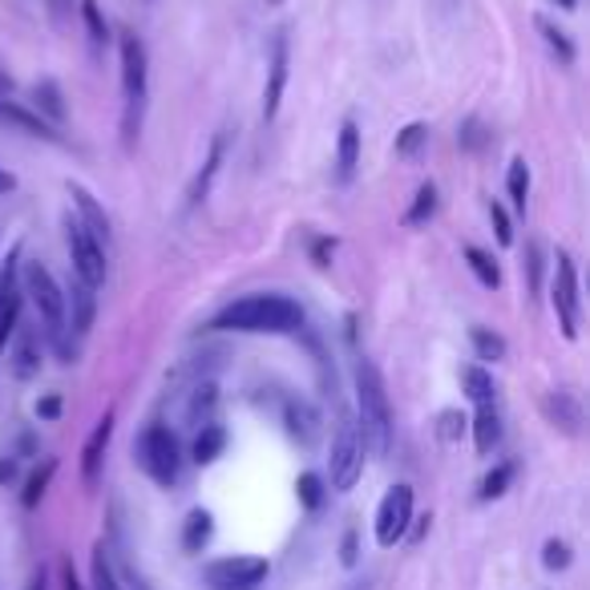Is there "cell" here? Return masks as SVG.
<instances>
[{
  "label": "cell",
  "mask_w": 590,
  "mask_h": 590,
  "mask_svg": "<svg viewBox=\"0 0 590 590\" xmlns=\"http://www.w3.org/2000/svg\"><path fill=\"white\" fill-rule=\"evenodd\" d=\"M215 332H251V335H287L304 328V308L275 292L243 295L211 320Z\"/></svg>",
  "instance_id": "obj_1"
},
{
  "label": "cell",
  "mask_w": 590,
  "mask_h": 590,
  "mask_svg": "<svg viewBox=\"0 0 590 590\" xmlns=\"http://www.w3.org/2000/svg\"><path fill=\"white\" fill-rule=\"evenodd\" d=\"M356 429L364 437V449H373V457H385L392 449L389 389L373 361H356Z\"/></svg>",
  "instance_id": "obj_2"
},
{
  "label": "cell",
  "mask_w": 590,
  "mask_h": 590,
  "mask_svg": "<svg viewBox=\"0 0 590 590\" xmlns=\"http://www.w3.org/2000/svg\"><path fill=\"white\" fill-rule=\"evenodd\" d=\"M21 295L33 299V308H37V316H40V328H45V340L54 344L61 361H69L73 349H69L66 292H61V283L40 268V263H25V268H21Z\"/></svg>",
  "instance_id": "obj_3"
},
{
  "label": "cell",
  "mask_w": 590,
  "mask_h": 590,
  "mask_svg": "<svg viewBox=\"0 0 590 590\" xmlns=\"http://www.w3.org/2000/svg\"><path fill=\"white\" fill-rule=\"evenodd\" d=\"M134 461L138 470L146 473L150 482L170 489L182 473V449H178V437L166 425H150L142 429V437L134 441Z\"/></svg>",
  "instance_id": "obj_4"
},
{
  "label": "cell",
  "mask_w": 590,
  "mask_h": 590,
  "mask_svg": "<svg viewBox=\"0 0 590 590\" xmlns=\"http://www.w3.org/2000/svg\"><path fill=\"white\" fill-rule=\"evenodd\" d=\"M328 470H332V489L335 494H349L352 485L361 482L364 473V437L356 429V421H340V429L332 437V457H328Z\"/></svg>",
  "instance_id": "obj_5"
},
{
  "label": "cell",
  "mask_w": 590,
  "mask_h": 590,
  "mask_svg": "<svg viewBox=\"0 0 590 590\" xmlns=\"http://www.w3.org/2000/svg\"><path fill=\"white\" fill-rule=\"evenodd\" d=\"M118 54H121V90H126V106H130V130H134V114H142V102H146V78H150V57L146 45L138 33H121L118 37Z\"/></svg>",
  "instance_id": "obj_6"
},
{
  "label": "cell",
  "mask_w": 590,
  "mask_h": 590,
  "mask_svg": "<svg viewBox=\"0 0 590 590\" xmlns=\"http://www.w3.org/2000/svg\"><path fill=\"white\" fill-rule=\"evenodd\" d=\"M66 243H69V263H73V275H78L81 283H90V287L97 292V287L106 283V251H102V243L81 227V219H73V215L66 219Z\"/></svg>",
  "instance_id": "obj_7"
},
{
  "label": "cell",
  "mask_w": 590,
  "mask_h": 590,
  "mask_svg": "<svg viewBox=\"0 0 590 590\" xmlns=\"http://www.w3.org/2000/svg\"><path fill=\"white\" fill-rule=\"evenodd\" d=\"M268 558H251V554H235V558H215L206 563V587L211 590H256L268 578Z\"/></svg>",
  "instance_id": "obj_8"
},
{
  "label": "cell",
  "mask_w": 590,
  "mask_h": 590,
  "mask_svg": "<svg viewBox=\"0 0 590 590\" xmlns=\"http://www.w3.org/2000/svg\"><path fill=\"white\" fill-rule=\"evenodd\" d=\"M551 304H554V316H558V328H563L566 340H578V311H582V299H578L575 263H570L566 251H558V259H554Z\"/></svg>",
  "instance_id": "obj_9"
},
{
  "label": "cell",
  "mask_w": 590,
  "mask_h": 590,
  "mask_svg": "<svg viewBox=\"0 0 590 590\" xmlns=\"http://www.w3.org/2000/svg\"><path fill=\"white\" fill-rule=\"evenodd\" d=\"M409 522H413V485H392L389 494L380 497V510H376V542L397 546L401 538H409Z\"/></svg>",
  "instance_id": "obj_10"
},
{
  "label": "cell",
  "mask_w": 590,
  "mask_h": 590,
  "mask_svg": "<svg viewBox=\"0 0 590 590\" xmlns=\"http://www.w3.org/2000/svg\"><path fill=\"white\" fill-rule=\"evenodd\" d=\"M21 251L4 259V271H0V352L9 349V340H13L16 323H21Z\"/></svg>",
  "instance_id": "obj_11"
},
{
  "label": "cell",
  "mask_w": 590,
  "mask_h": 590,
  "mask_svg": "<svg viewBox=\"0 0 590 590\" xmlns=\"http://www.w3.org/2000/svg\"><path fill=\"white\" fill-rule=\"evenodd\" d=\"M287 66H292L287 33H275V40H271V61H268V85H263V121H271L280 114L283 90H287Z\"/></svg>",
  "instance_id": "obj_12"
},
{
  "label": "cell",
  "mask_w": 590,
  "mask_h": 590,
  "mask_svg": "<svg viewBox=\"0 0 590 590\" xmlns=\"http://www.w3.org/2000/svg\"><path fill=\"white\" fill-rule=\"evenodd\" d=\"M66 292V323L73 328L78 335L90 332V323H94V311H97V295L90 283H81L78 275L69 280V287H61Z\"/></svg>",
  "instance_id": "obj_13"
},
{
  "label": "cell",
  "mask_w": 590,
  "mask_h": 590,
  "mask_svg": "<svg viewBox=\"0 0 590 590\" xmlns=\"http://www.w3.org/2000/svg\"><path fill=\"white\" fill-rule=\"evenodd\" d=\"M542 413H546V421H551L554 429H563L566 437H578V433H582V404H578L575 392H546Z\"/></svg>",
  "instance_id": "obj_14"
},
{
  "label": "cell",
  "mask_w": 590,
  "mask_h": 590,
  "mask_svg": "<svg viewBox=\"0 0 590 590\" xmlns=\"http://www.w3.org/2000/svg\"><path fill=\"white\" fill-rule=\"evenodd\" d=\"M0 126H13V130H21L28 138H40V142H61V134L40 114L16 106V102H4V97H0Z\"/></svg>",
  "instance_id": "obj_15"
},
{
  "label": "cell",
  "mask_w": 590,
  "mask_h": 590,
  "mask_svg": "<svg viewBox=\"0 0 590 590\" xmlns=\"http://www.w3.org/2000/svg\"><path fill=\"white\" fill-rule=\"evenodd\" d=\"M109 437H114V413H106L102 421H97V429L90 433V441H85V449H81V477H85V485L97 482V473H102V457H106V449H109Z\"/></svg>",
  "instance_id": "obj_16"
},
{
  "label": "cell",
  "mask_w": 590,
  "mask_h": 590,
  "mask_svg": "<svg viewBox=\"0 0 590 590\" xmlns=\"http://www.w3.org/2000/svg\"><path fill=\"white\" fill-rule=\"evenodd\" d=\"M283 425H287L295 441L304 445H316V437H320V413L308 401H295V397L283 401Z\"/></svg>",
  "instance_id": "obj_17"
},
{
  "label": "cell",
  "mask_w": 590,
  "mask_h": 590,
  "mask_svg": "<svg viewBox=\"0 0 590 590\" xmlns=\"http://www.w3.org/2000/svg\"><path fill=\"white\" fill-rule=\"evenodd\" d=\"M9 364H13L16 380H33V376L40 373V344H37V335L25 332V328H16V332H13V349H9Z\"/></svg>",
  "instance_id": "obj_18"
},
{
  "label": "cell",
  "mask_w": 590,
  "mask_h": 590,
  "mask_svg": "<svg viewBox=\"0 0 590 590\" xmlns=\"http://www.w3.org/2000/svg\"><path fill=\"white\" fill-rule=\"evenodd\" d=\"M356 166H361V130L356 121H344L335 138V182H352Z\"/></svg>",
  "instance_id": "obj_19"
},
{
  "label": "cell",
  "mask_w": 590,
  "mask_h": 590,
  "mask_svg": "<svg viewBox=\"0 0 590 590\" xmlns=\"http://www.w3.org/2000/svg\"><path fill=\"white\" fill-rule=\"evenodd\" d=\"M473 445L477 453L489 457L502 445V413L494 404H477V416H473Z\"/></svg>",
  "instance_id": "obj_20"
},
{
  "label": "cell",
  "mask_w": 590,
  "mask_h": 590,
  "mask_svg": "<svg viewBox=\"0 0 590 590\" xmlns=\"http://www.w3.org/2000/svg\"><path fill=\"white\" fill-rule=\"evenodd\" d=\"M73 202H78V211H81V227L90 231L97 243H106L109 247V219H106V211L97 206L94 194H90L85 187H73Z\"/></svg>",
  "instance_id": "obj_21"
},
{
  "label": "cell",
  "mask_w": 590,
  "mask_h": 590,
  "mask_svg": "<svg viewBox=\"0 0 590 590\" xmlns=\"http://www.w3.org/2000/svg\"><path fill=\"white\" fill-rule=\"evenodd\" d=\"M33 102H37V114L45 121H49V126H61V121H66V97H61V85H57V81H37V85H33Z\"/></svg>",
  "instance_id": "obj_22"
},
{
  "label": "cell",
  "mask_w": 590,
  "mask_h": 590,
  "mask_svg": "<svg viewBox=\"0 0 590 590\" xmlns=\"http://www.w3.org/2000/svg\"><path fill=\"white\" fill-rule=\"evenodd\" d=\"M219 166H223V138H215L211 142V154H206V162H202V170L194 175V182H190V194H187V206H199L206 194H211V182H215Z\"/></svg>",
  "instance_id": "obj_23"
},
{
  "label": "cell",
  "mask_w": 590,
  "mask_h": 590,
  "mask_svg": "<svg viewBox=\"0 0 590 590\" xmlns=\"http://www.w3.org/2000/svg\"><path fill=\"white\" fill-rule=\"evenodd\" d=\"M433 215H437V187H433V182H421L416 194H413V206L404 211L401 223L404 227H425Z\"/></svg>",
  "instance_id": "obj_24"
},
{
  "label": "cell",
  "mask_w": 590,
  "mask_h": 590,
  "mask_svg": "<svg viewBox=\"0 0 590 590\" xmlns=\"http://www.w3.org/2000/svg\"><path fill=\"white\" fill-rule=\"evenodd\" d=\"M227 449V429L223 425H202V433L194 437V461L199 465H211V461H219V453Z\"/></svg>",
  "instance_id": "obj_25"
},
{
  "label": "cell",
  "mask_w": 590,
  "mask_h": 590,
  "mask_svg": "<svg viewBox=\"0 0 590 590\" xmlns=\"http://www.w3.org/2000/svg\"><path fill=\"white\" fill-rule=\"evenodd\" d=\"M211 534H215V518L206 510H194L187 518V526H182V546H187V551H202V546L211 542Z\"/></svg>",
  "instance_id": "obj_26"
},
{
  "label": "cell",
  "mask_w": 590,
  "mask_h": 590,
  "mask_svg": "<svg viewBox=\"0 0 590 590\" xmlns=\"http://www.w3.org/2000/svg\"><path fill=\"white\" fill-rule=\"evenodd\" d=\"M461 385H465V392H470L473 404H494V376L485 373V368H477V364H470L465 373H461Z\"/></svg>",
  "instance_id": "obj_27"
},
{
  "label": "cell",
  "mask_w": 590,
  "mask_h": 590,
  "mask_svg": "<svg viewBox=\"0 0 590 590\" xmlns=\"http://www.w3.org/2000/svg\"><path fill=\"white\" fill-rule=\"evenodd\" d=\"M465 263H470V271L477 275L482 287H502V271H497L494 256H485L482 247H465Z\"/></svg>",
  "instance_id": "obj_28"
},
{
  "label": "cell",
  "mask_w": 590,
  "mask_h": 590,
  "mask_svg": "<svg viewBox=\"0 0 590 590\" xmlns=\"http://www.w3.org/2000/svg\"><path fill=\"white\" fill-rule=\"evenodd\" d=\"M54 473H57V461L49 457V461H45V465H40L33 477H28L25 494H21V506H25V510H37L40 497H45V489H49V482H54Z\"/></svg>",
  "instance_id": "obj_29"
},
{
  "label": "cell",
  "mask_w": 590,
  "mask_h": 590,
  "mask_svg": "<svg viewBox=\"0 0 590 590\" xmlns=\"http://www.w3.org/2000/svg\"><path fill=\"white\" fill-rule=\"evenodd\" d=\"M457 142H461V150H470V154H482V150L494 142V134L485 130L482 118H465L461 121V130H457Z\"/></svg>",
  "instance_id": "obj_30"
},
{
  "label": "cell",
  "mask_w": 590,
  "mask_h": 590,
  "mask_svg": "<svg viewBox=\"0 0 590 590\" xmlns=\"http://www.w3.org/2000/svg\"><path fill=\"white\" fill-rule=\"evenodd\" d=\"M506 190H510L514 211H526V194H530V166L522 158L510 162V175H506Z\"/></svg>",
  "instance_id": "obj_31"
},
{
  "label": "cell",
  "mask_w": 590,
  "mask_h": 590,
  "mask_svg": "<svg viewBox=\"0 0 590 590\" xmlns=\"http://www.w3.org/2000/svg\"><path fill=\"white\" fill-rule=\"evenodd\" d=\"M538 33L546 37V45H551L554 54H558V61H563V66H570V61H575V45H570V37H566L563 28H554L546 16H538Z\"/></svg>",
  "instance_id": "obj_32"
},
{
  "label": "cell",
  "mask_w": 590,
  "mask_h": 590,
  "mask_svg": "<svg viewBox=\"0 0 590 590\" xmlns=\"http://www.w3.org/2000/svg\"><path fill=\"white\" fill-rule=\"evenodd\" d=\"M425 142H429V126L413 121V126H404L401 134H397V154H401V158H416Z\"/></svg>",
  "instance_id": "obj_33"
},
{
  "label": "cell",
  "mask_w": 590,
  "mask_h": 590,
  "mask_svg": "<svg viewBox=\"0 0 590 590\" xmlns=\"http://www.w3.org/2000/svg\"><path fill=\"white\" fill-rule=\"evenodd\" d=\"M470 340H473V349H477L482 361H502V356H506V340H502L497 332H489V328H473Z\"/></svg>",
  "instance_id": "obj_34"
},
{
  "label": "cell",
  "mask_w": 590,
  "mask_h": 590,
  "mask_svg": "<svg viewBox=\"0 0 590 590\" xmlns=\"http://www.w3.org/2000/svg\"><path fill=\"white\" fill-rule=\"evenodd\" d=\"M514 473H518V470H514L510 461H506V465H497L494 473H485L482 494H477V497H482V502H494V497H502V494H506V489H510Z\"/></svg>",
  "instance_id": "obj_35"
},
{
  "label": "cell",
  "mask_w": 590,
  "mask_h": 590,
  "mask_svg": "<svg viewBox=\"0 0 590 590\" xmlns=\"http://www.w3.org/2000/svg\"><path fill=\"white\" fill-rule=\"evenodd\" d=\"M81 21H85V28H90L94 45H106L109 25H106V16H102V9H97V0H81Z\"/></svg>",
  "instance_id": "obj_36"
},
{
  "label": "cell",
  "mask_w": 590,
  "mask_h": 590,
  "mask_svg": "<svg viewBox=\"0 0 590 590\" xmlns=\"http://www.w3.org/2000/svg\"><path fill=\"white\" fill-rule=\"evenodd\" d=\"M295 489H299V502H304L308 510H320L323 497H328V489H323V477H320V473H304V477L295 482Z\"/></svg>",
  "instance_id": "obj_37"
},
{
  "label": "cell",
  "mask_w": 590,
  "mask_h": 590,
  "mask_svg": "<svg viewBox=\"0 0 590 590\" xmlns=\"http://www.w3.org/2000/svg\"><path fill=\"white\" fill-rule=\"evenodd\" d=\"M94 590H121L118 575H114V566L106 558V546H97L94 551Z\"/></svg>",
  "instance_id": "obj_38"
},
{
  "label": "cell",
  "mask_w": 590,
  "mask_h": 590,
  "mask_svg": "<svg viewBox=\"0 0 590 590\" xmlns=\"http://www.w3.org/2000/svg\"><path fill=\"white\" fill-rule=\"evenodd\" d=\"M211 413H215V389L202 385V389L194 392V401H190V421H194V425H211Z\"/></svg>",
  "instance_id": "obj_39"
},
{
  "label": "cell",
  "mask_w": 590,
  "mask_h": 590,
  "mask_svg": "<svg viewBox=\"0 0 590 590\" xmlns=\"http://www.w3.org/2000/svg\"><path fill=\"white\" fill-rule=\"evenodd\" d=\"M522 271H526V280H530V292H542V243H538V239L526 243Z\"/></svg>",
  "instance_id": "obj_40"
},
{
  "label": "cell",
  "mask_w": 590,
  "mask_h": 590,
  "mask_svg": "<svg viewBox=\"0 0 590 590\" xmlns=\"http://www.w3.org/2000/svg\"><path fill=\"white\" fill-rule=\"evenodd\" d=\"M542 566H546V570H566V566H570V546L558 542V538H551V542L542 546Z\"/></svg>",
  "instance_id": "obj_41"
},
{
  "label": "cell",
  "mask_w": 590,
  "mask_h": 590,
  "mask_svg": "<svg viewBox=\"0 0 590 590\" xmlns=\"http://www.w3.org/2000/svg\"><path fill=\"white\" fill-rule=\"evenodd\" d=\"M489 219H494L497 243H502V247H510V243H514V227H510V215H506V206H502V202H489Z\"/></svg>",
  "instance_id": "obj_42"
},
{
  "label": "cell",
  "mask_w": 590,
  "mask_h": 590,
  "mask_svg": "<svg viewBox=\"0 0 590 590\" xmlns=\"http://www.w3.org/2000/svg\"><path fill=\"white\" fill-rule=\"evenodd\" d=\"M461 429H465V416L457 413V409L441 413V441H457V437H461Z\"/></svg>",
  "instance_id": "obj_43"
},
{
  "label": "cell",
  "mask_w": 590,
  "mask_h": 590,
  "mask_svg": "<svg viewBox=\"0 0 590 590\" xmlns=\"http://www.w3.org/2000/svg\"><path fill=\"white\" fill-rule=\"evenodd\" d=\"M37 416L40 421H57V416H61V397H57V392H45L37 401Z\"/></svg>",
  "instance_id": "obj_44"
},
{
  "label": "cell",
  "mask_w": 590,
  "mask_h": 590,
  "mask_svg": "<svg viewBox=\"0 0 590 590\" xmlns=\"http://www.w3.org/2000/svg\"><path fill=\"white\" fill-rule=\"evenodd\" d=\"M16 482V461L13 457H0V485H13Z\"/></svg>",
  "instance_id": "obj_45"
},
{
  "label": "cell",
  "mask_w": 590,
  "mask_h": 590,
  "mask_svg": "<svg viewBox=\"0 0 590 590\" xmlns=\"http://www.w3.org/2000/svg\"><path fill=\"white\" fill-rule=\"evenodd\" d=\"M61 590H85L73 575V563H61Z\"/></svg>",
  "instance_id": "obj_46"
},
{
  "label": "cell",
  "mask_w": 590,
  "mask_h": 590,
  "mask_svg": "<svg viewBox=\"0 0 590 590\" xmlns=\"http://www.w3.org/2000/svg\"><path fill=\"white\" fill-rule=\"evenodd\" d=\"M352 563H356V534L344 538V566H352Z\"/></svg>",
  "instance_id": "obj_47"
},
{
  "label": "cell",
  "mask_w": 590,
  "mask_h": 590,
  "mask_svg": "<svg viewBox=\"0 0 590 590\" xmlns=\"http://www.w3.org/2000/svg\"><path fill=\"white\" fill-rule=\"evenodd\" d=\"M13 94V78H9V69H0V97Z\"/></svg>",
  "instance_id": "obj_48"
},
{
  "label": "cell",
  "mask_w": 590,
  "mask_h": 590,
  "mask_svg": "<svg viewBox=\"0 0 590 590\" xmlns=\"http://www.w3.org/2000/svg\"><path fill=\"white\" fill-rule=\"evenodd\" d=\"M16 182H13V175H4V170H0V194H4V190H13Z\"/></svg>",
  "instance_id": "obj_49"
},
{
  "label": "cell",
  "mask_w": 590,
  "mask_h": 590,
  "mask_svg": "<svg viewBox=\"0 0 590 590\" xmlns=\"http://www.w3.org/2000/svg\"><path fill=\"white\" fill-rule=\"evenodd\" d=\"M28 590H45V575H33V582H28Z\"/></svg>",
  "instance_id": "obj_50"
},
{
  "label": "cell",
  "mask_w": 590,
  "mask_h": 590,
  "mask_svg": "<svg viewBox=\"0 0 590 590\" xmlns=\"http://www.w3.org/2000/svg\"><path fill=\"white\" fill-rule=\"evenodd\" d=\"M558 4H563V9H575V0H558Z\"/></svg>",
  "instance_id": "obj_51"
},
{
  "label": "cell",
  "mask_w": 590,
  "mask_h": 590,
  "mask_svg": "<svg viewBox=\"0 0 590 590\" xmlns=\"http://www.w3.org/2000/svg\"><path fill=\"white\" fill-rule=\"evenodd\" d=\"M352 590H368V582H356V587H352Z\"/></svg>",
  "instance_id": "obj_52"
},
{
  "label": "cell",
  "mask_w": 590,
  "mask_h": 590,
  "mask_svg": "<svg viewBox=\"0 0 590 590\" xmlns=\"http://www.w3.org/2000/svg\"><path fill=\"white\" fill-rule=\"evenodd\" d=\"M268 4H283V0H268Z\"/></svg>",
  "instance_id": "obj_53"
}]
</instances>
